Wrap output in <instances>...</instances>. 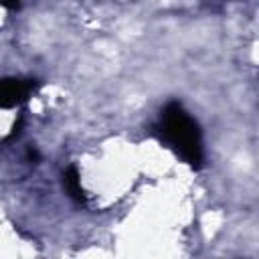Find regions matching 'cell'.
Instances as JSON below:
<instances>
[{"mask_svg":"<svg viewBox=\"0 0 259 259\" xmlns=\"http://www.w3.org/2000/svg\"><path fill=\"white\" fill-rule=\"evenodd\" d=\"M158 130L162 140L186 164L194 168L202 164V140H200L198 123L186 113V109L178 101H172L162 109Z\"/></svg>","mask_w":259,"mask_h":259,"instance_id":"obj_1","label":"cell"},{"mask_svg":"<svg viewBox=\"0 0 259 259\" xmlns=\"http://www.w3.org/2000/svg\"><path fill=\"white\" fill-rule=\"evenodd\" d=\"M34 89H36V81L32 79H16V77L0 79V107L8 109L20 105L30 97Z\"/></svg>","mask_w":259,"mask_h":259,"instance_id":"obj_2","label":"cell"},{"mask_svg":"<svg viewBox=\"0 0 259 259\" xmlns=\"http://www.w3.org/2000/svg\"><path fill=\"white\" fill-rule=\"evenodd\" d=\"M63 186L75 202H85V190L81 186V178H79V172L75 166H71L63 172Z\"/></svg>","mask_w":259,"mask_h":259,"instance_id":"obj_3","label":"cell"},{"mask_svg":"<svg viewBox=\"0 0 259 259\" xmlns=\"http://www.w3.org/2000/svg\"><path fill=\"white\" fill-rule=\"evenodd\" d=\"M0 6H4L6 10H16L20 6V0H0Z\"/></svg>","mask_w":259,"mask_h":259,"instance_id":"obj_4","label":"cell"},{"mask_svg":"<svg viewBox=\"0 0 259 259\" xmlns=\"http://www.w3.org/2000/svg\"><path fill=\"white\" fill-rule=\"evenodd\" d=\"M26 156H28V160H30V162H38V152H36L34 148H28Z\"/></svg>","mask_w":259,"mask_h":259,"instance_id":"obj_5","label":"cell"}]
</instances>
